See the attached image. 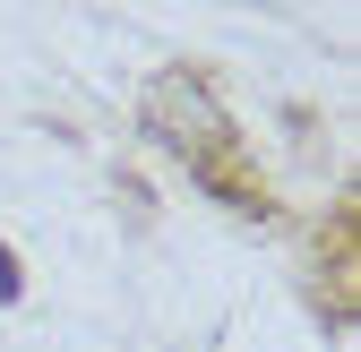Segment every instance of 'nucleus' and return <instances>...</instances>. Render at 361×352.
Segmentation results:
<instances>
[{
  "mask_svg": "<svg viewBox=\"0 0 361 352\" xmlns=\"http://www.w3.org/2000/svg\"><path fill=\"white\" fill-rule=\"evenodd\" d=\"M0 301H18V258L0 249Z\"/></svg>",
  "mask_w": 361,
  "mask_h": 352,
  "instance_id": "nucleus-1",
  "label": "nucleus"
}]
</instances>
